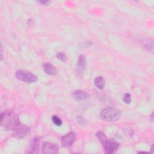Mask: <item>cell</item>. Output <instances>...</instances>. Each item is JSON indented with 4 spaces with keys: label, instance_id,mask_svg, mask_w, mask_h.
Returning a JSON list of instances; mask_svg holds the SVG:
<instances>
[{
    "label": "cell",
    "instance_id": "277c9868",
    "mask_svg": "<svg viewBox=\"0 0 154 154\" xmlns=\"http://www.w3.org/2000/svg\"><path fill=\"white\" fill-rule=\"evenodd\" d=\"M105 152L108 154L114 153L119 147V144L112 140H109L107 138L102 143Z\"/></svg>",
    "mask_w": 154,
    "mask_h": 154
},
{
    "label": "cell",
    "instance_id": "ba28073f",
    "mask_svg": "<svg viewBox=\"0 0 154 154\" xmlns=\"http://www.w3.org/2000/svg\"><path fill=\"white\" fill-rule=\"evenodd\" d=\"M27 131L28 128L25 126L21 124L13 131V135L17 138H22L26 135Z\"/></svg>",
    "mask_w": 154,
    "mask_h": 154
},
{
    "label": "cell",
    "instance_id": "5b68a950",
    "mask_svg": "<svg viewBox=\"0 0 154 154\" xmlns=\"http://www.w3.org/2000/svg\"><path fill=\"white\" fill-rule=\"evenodd\" d=\"M76 138V134L74 132L71 131L63 136L61 138V144L64 147H70L75 141Z\"/></svg>",
    "mask_w": 154,
    "mask_h": 154
},
{
    "label": "cell",
    "instance_id": "5bb4252c",
    "mask_svg": "<svg viewBox=\"0 0 154 154\" xmlns=\"http://www.w3.org/2000/svg\"><path fill=\"white\" fill-rule=\"evenodd\" d=\"M96 135L98 138V139L99 140V141L101 143L106 138V137L105 134L102 131L97 132V134H96Z\"/></svg>",
    "mask_w": 154,
    "mask_h": 154
},
{
    "label": "cell",
    "instance_id": "8992f818",
    "mask_svg": "<svg viewBox=\"0 0 154 154\" xmlns=\"http://www.w3.org/2000/svg\"><path fill=\"white\" fill-rule=\"evenodd\" d=\"M59 147L57 144L50 142H44L42 151L44 153H56L58 152Z\"/></svg>",
    "mask_w": 154,
    "mask_h": 154
},
{
    "label": "cell",
    "instance_id": "2e32d148",
    "mask_svg": "<svg viewBox=\"0 0 154 154\" xmlns=\"http://www.w3.org/2000/svg\"><path fill=\"white\" fill-rule=\"evenodd\" d=\"M123 102L126 104H129L131 102V96L129 93H126L125 94L123 97Z\"/></svg>",
    "mask_w": 154,
    "mask_h": 154
},
{
    "label": "cell",
    "instance_id": "52a82bcc",
    "mask_svg": "<svg viewBox=\"0 0 154 154\" xmlns=\"http://www.w3.org/2000/svg\"><path fill=\"white\" fill-rule=\"evenodd\" d=\"M86 66V59L84 55H80L78 57V63L76 64V72L78 75L82 76Z\"/></svg>",
    "mask_w": 154,
    "mask_h": 154
},
{
    "label": "cell",
    "instance_id": "7c38bea8",
    "mask_svg": "<svg viewBox=\"0 0 154 154\" xmlns=\"http://www.w3.org/2000/svg\"><path fill=\"white\" fill-rule=\"evenodd\" d=\"M94 84L97 88L102 89L105 86V79L102 76H99L94 79Z\"/></svg>",
    "mask_w": 154,
    "mask_h": 154
},
{
    "label": "cell",
    "instance_id": "8fae6325",
    "mask_svg": "<svg viewBox=\"0 0 154 154\" xmlns=\"http://www.w3.org/2000/svg\"><path fill=\"white\" fill-rule=\"evenodd\" d=\"M73 97L78 100H84L87 99L88 97V94L85 93L84 91L82 90H76L75 91L73 94Z\"/></svg>",
    "mask_w": 154,
    "mask_h": 154
},
{
    "label": "cell",
    "instance_id": "9a60e30c",
    "mask_svg": "<svg viewBox=\"0 0 154 154\" xmlns=\"http://www.w3.org/2000/svg\"><path fill=\"white\" fill-rule=\"evenodd\" d=\"M57 57L58 59H59L60 61H66V59H67V57L66 55L65 54V53L63 52H58L57 54Z\"/></svg>",
    "mask_w": 154,
    "mask_h": 154
},
{
    "label": "cell",
    "instance_id": "e0dca14e",
    "mask_svg": "<svg viewBox=\"0 0 154 154\" xmlns=\"http://www.w3.org/2000/svg\"><path fill=\"white\" fill-rule=\"evenodd\" d=\"M38 2L42 5H46L48 3H49L48 1H38Z\"/></svg>",
    "mask_w": 154,
    "mask_h": 154
},
{
    "label": "cell",
    "instance_id": "4fadbf2b",
    "mask_svg": "<svg viewBox=\"0 0 154 154\" xmlns=\"http://www.w3.org/2000/svg\"><path fill=\"white\" fill-rule=\"evenodd\" d=\"M52 120L54 122V123L58 126H60L62 125V121L56 115H54L52 117Z\"/></svg>",
    "mask_w": 154,
    "mask_h": 154
},
{
    "label": "cell",
    "instance_id": "7a4b0ae2",
    "mask_svg": "<svg viewBox=\"0 0 154 154\" xmlns=\"http://www.w3.org/2000/svg\"><path fill=\"white\" fill-rule=\"evenodd\" d=\"M100 118L108 122L117 121L120 117L121 113L119 109L112 107L103 108L100 112Z\"/></svg>",
    "mask_w": 154,
    "mask_h": 154
},
{
    "label": "cell",
    "instance_id": "6da1fadb",
    "mask_svg": "<svg viewBox=\"0 0 154 154\" xmlns=\"http://www.w3.org/2000/svg\"><path fill=\"white\" fill-rule=\"evenodd\" d=\"M0 120L1 125L7 130L13 131L21 125L17 116L8 110L1 114Z\"/></svg>",
    "mask_w": 154,
    "mask_h": 154
},
{
    "label": "cell",
    "instance_id": "d6986e66",
    "mask_svg": "<svg viewBox=\"0 0 154 154\" xmlns=\"http://www.w3.org/2000/svg\"><path fill=\"white\" fill-rule=\"evenodd\" d=\"M1 60H2V57H3V51H2V48L1 46Z\"/></svg>",
    "mask_w": 154,
    "mask_h": 154
},
{
    "label": "cell",
    "instance_id": "ac0fdd59",
    "mask_svg": "<svg viewBox=\"0 0 154 154\" xmlns=\"http://www.w3.org/2000/svg\"><path fill=\"white\" fill-rule=\"evenodd\" d=\"M27 22H28V25H30L31 24H33V23H34V22H33V20H32L31 19H28V21H27Z\"/></svg>",
    "mask_w": 154,
    "mask_h": 154
},
{
    "label": "cell",
    "instance_id": "9c48e42d",
    "mask_svg": "<svg viewBox=\"0 0 154 154\" xmlns=\"http://www.w3.org/2000/svg\"><path fill=\"white\" fill-rule=\"evenodd\" d=\"M40 138L38 137H35L32 139L30 147H29V153H37L39 151L40 147Z\"/></svg>",
    "mask_w": 154,
    "mask_h": 154
},
{
    "label": "cell",
    "instance_id": "30bf717a",
    "mask_svg": "<svg viewBox=\"0 0 154 154\" xmlns=\"http://www.w3.org/2000/svg\"><path fill=\"white\" fill-rule=\"evenodd\" d=\"M43 67L45 72L50 75H55L57 73L56 68L49 63H45L43 64Z\"/></svg>",
    "mask_w": 154,
    "mask_h": 154
},
{
    "label": "cell",
    "instance_id": "3957f363",
    "mask_svg": "<svg viewBox=\"0 0 154 154\" xmlns=\"http://www.w3.org/2000/svg\"><path fill=\"white\" fill-rule=\"evenodd\" d=\"M15 76L19 80L28 83H33L37 81V77L34 74L25 70H17Z\"/></svg>",
    "mask_w": 154,
    "mask_h": 154
}]
</instances>
